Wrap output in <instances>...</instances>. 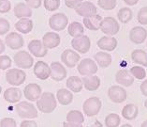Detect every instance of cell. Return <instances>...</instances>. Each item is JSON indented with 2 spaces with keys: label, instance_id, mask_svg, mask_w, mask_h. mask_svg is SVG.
I'll return each instance as SVG.
<instances>
[{
  "label": "cell",
  "instance_id": "obj_6",
  "mask_svg": "<svg viewBox=\"0 0 147 127\" xmlns=\"http://www.w3.org/2000/svg\"><path fill=\"white\" fill-rule=\"evenodd\" d=\"M78 72L81 75L89 76V75H95L98 70V64L95 62V60L91 59H84L79 62L77 66Z\"/></svg>",
  "mask_w": 147,
  "mask_h": 127
},
{
  "label": "cell",
  "instance_id": "obj_13",
  "mask_svg": "<svg viewBox=\"0 0 147 127\" xmlns=\"http://www.w3.org/2000/svg\"><path fill=\"white\" fill-rule=\"evenodd\" d=\"M42 89L40 86L37 83H30L27 84L24 89V95L28 101L35 102L38 101V98L41 96Z\"/></svg>",
  "mask_w": 147,
  "mask_h": 127
},
{
  "label": "cell",
  "instance_id": "obj_4",
  "mask_svg": "<svg viewBox=\"0 0 147 127\" xmlns=\"http://www.w3.org/2000/svg\"><path fill=\"white\" fill-rule=\"evenodd\" d=\"M26 74L23 70L18 68L9 69L6 72V80L11 86H21L26 82Z\"/></svg>",
  "mask_w": 147,
  "mask_h": 127
},
{
  "label": "cell",
  "instance_id": "obj_49",
  "mask_svg": "<svg viewBox=\"0 0 147 127\" xmlns=\"http://www.w3.org/2000/svg\"><path fill=\"white\" fill-rule=\"evenodd\" d=\"M124 2L128 6H135L139 2V0H124Z\"/></svg>",
  "mask_w": 147,
  "mask_h": 127
},
{
  "label": "cell",
  "instance_id": "obj_19",
  "mask_svg": "<svg viewBox=\"0 0 147 127\" xmlns=\"http://www.w3.org/2000/svg\"><path fill=\"white\" fill-rule=\"evenodd\" d=\"M98 47L102 51H107V52H112L114 51L117 47L118 42L114 37H110V36H104L100 38L98 42Z\"/></svg>",
  "mask_w": 147,
  "mask_h": 127
},
{
  "label": "cell",
  "instance_id": "obj_36",
  "mask_svg": "<svg viewBox=\"0 0 147 127\" xmlns=\"http://www.w3.org/2000/svg\"><path fill=\"white\" fill-rule=\"evenodd\" d=\"M130 74L135 78L139 79V80H142L146 77V71L143 67L141 66H133L130 69Z\"/></svg>",
  "mask_w": 147,
  "mask_h": 127
},
{
  "label": "cell",
  "instance_id": "obj_53",
  "mask_svg": "<svg viewBox=\"0 0 147 127\" xmlns=\"http://www.w3.org/2000/svg\"><path fill=\"white\" fill-rule=\"evenodd\" d=\"M144 107L146 108V109H147V99L144 101Z\"/></svg>",
  "mask_w": 147,
  "mask_h": 127
},
{
  "label": "cell",
  "instance_id": "obj_8",
  "mask_svg": "<svg viewBox=\"0 0 147 127\" xmlns=\"http://www.w3.org/2000/svg\"><path fill=\"white\" fill-rule=\"evenodd\" d=\"M67 25H69V18L62 12L53 14L49 19L50 27L57 32L64 30L67 27Z\"/></svg>",
  "mask_w": 147,
  "mask_h": 127
},
{
  "label": "cell",
  "instance_id": "obj_50",
  "mask_svg": "<svg viewBox=\"0 0 147 127\" xmlns=\"http://www.w3.org/2000/svg\"><path fill=\"white\" fill-rule=\"evenodd\" d=\"M5 49H6V47H5V42L2 41L1 39H0V55L3 53V52H5Z\"/></svg>",
  "mask_w": 147,
  "mask_h": 127
},
{
  "label": "cell",
  "instance_id": "obj_32",
  "mask_svg": "<svg viewBox=\"0 0 147 127\" xmlns=\"http://www.w3.org/2000/svg\"><path fill=\"white\" fill-rule=\"evenodd\" d=\"M67 32L73 38H77V37H80V36L84 35V25H82L80 22H72L71 24L69 25L67 27Z\"/></svg>",
  "mask_w": 147,
  "mask_h": 127
},
{
  "label": "cell",
  "instance_id": "obj_41",
  "mask_svg": "<svg viewBox=\"0 0 147 127\" xmlns=\"http://www.w3.org/2000/svg\"><path fill=\"white\" fill-rule=\"evenodd\" d=\"M9 22L5 18H0V36L7 34L9 31Z\"/></svg>",
  "mask_w": 147,
  "mask_h": 127
},
{
  "label": "cell",
  "instance_id": "obj_43",
  "mask_svg": "<svg viewBox=\"0 0 147 127\" xmlns=\"http://www.w3.org/2000/svg\"><path fill=\"white\" fill-rule=\"evenodd\" d=\"M11 10V3L9 0H0V13H8Z\"/></svg>",
  "mask_w": 147,
  "mask_h": 127
},
{
  "label": "cell",
  "instance_id": "obj_2",
  "mask_svg": "<svg viewBox=\"0 0 147 127\" xmlns=\"http://www.w3.org/2000/svg\"><path fill=\"white\" fill-rule=\"evenodd\" d=\"M15 110L21 119H32L38 117V110L36 107L32 103H28L26 101L18 103L15 106Z\"/></svg>",
  "mask_w": 147,
  "mask_h": 127
},
{
  "label": "cell",
  "instance_id": "obj_52",
  "mask_svg": "<svg viewBox=\"0 0 147 127\" xmlns=\"http://www.w3.org/2000/svg\"><path fill=\"white\" fill-rule=\"evenodd\" d=\"M120 127H132V125L129 124V123H125V124H123V125L120 126Z\"/></svg>",
  "mask_w": 147,
  "mask_h": 127
},
{
  "label": "cell",
  "instance_id": "obj_22",
  "mask_svg": "<svg viewBox=\"0 0 147 127\" xmlns=\"http://www.w3.org/2000/svg\"><path fill=\"white\" fill-rule=\"evenodd\" d=\"M102 17L98 15V14H95V15L89 16V17H84L82 22H84V27L89 30L96 31L100 29L102 24Z\"/></svg>",
  "mask_w": 147,
  "mask_h": 127
},
{
  "label": "cell",
  "instance_id": "obj_31",
  "mask_svg": "<svg viewBox=\"0 0 147 127\" xmlns=\"http://www.w3.org/2000/svg\"><path fill=\"white\" fill-rule=\"evenodd\" d=\"M131 59L134 63L141 65L142 67H147V53L144 50L135 49L131 53Z\"/></svg>",
  "mask_w": 147,
  "mask_h": 127
},
{
  "label": "cell",
  "instance_id": "obj_44",
  "mask_svg": "<svg viewBox=\"0 0 147 127\" xmlns=\"http://www.w3.org/2000/svg\"><path fill=\"white\" fill-rule=\"evenodd\" d=\"M82 2H84V0H65V5L67 8L75 10Z\"/></svg>",
  "mask_w": 147,
  "mask_h": 127
},
{
  "label": "cell",
  "instance_id": "obj_35",
  "mask_svg": "<svg viewBox=\"0 0 147 127\" xmlns=\"http://www.w3.org/2000/svg\"><path fill=\"white\" fill-rule=\"evenodd\" d=\"M121 123L120 116L116 113H110L105 118L106 127H118Z\"/></svg>",
  "mask_w": 147,
  "mask_h": 127
},
{
  "label": "cell",
  "instance_id": "obj_30",
  "mask_svg": "<svg viewBox=\"0 0 147 127\" xmlns=\"http://www.w3.org/2000/svg\"><path fill=\"white\" fill-rule=\"evenodd\" d=\"M96 63L100 68H107L112 64V56L107 52H98L94 56Z\"/></svg>",
  "mask_w": 147,
  "mask_h": 127
},
{
  "label": "cell",
  "instance_id": "obj_18",
  "mask_svg": "<svg viewBox=\"0 0 147 127\" xmlns=\"http://www.w3.org/2000/svg\"><path fill=\"white\" fill-rule=\"evenodd\" d=\"M75 12L82 17H89V16H92V15H95L96 14V7L93 4L92 2L90 1H85V2H82V4H80L76 9H75Z\"/></svg>",
  "mask_w": 147,
  "mask_h": 127
},
{
  "label": "cell",
  "instance_id": "obj_45",
  "mask_svg": "<svg viewBox=\"0 0 147 127\" xmlns=\"http://www.w3.org/2000/svg\"><path fill=\"white\" fill-rule=\"evenodd\" d=\"M26 4L30 9H38L42 4V0H26Z\"/></svg>",
  "mask_w": 147,
  "mask_h": 127
},
{
  "label": "cell",
  "instance_id": "obj_38",
  "mask_svg": "<svg viewBox=\"0 0 147 127\" xmlns=\"http://www.w3.org/2000/svg\"><path fill=\"white\" fill-rule=\"evenodd\" d=\"M60 0H43V6L48 12H55L60 7Z\"/></svg>",
  "mask_w": 147,
  "mask_h": 127
},
{
  "label": "cell",
  "instance_id": "obj_24",
  "mask_svg": "<svg viewBox=\"0 0 147 127\" xmlns=\"http://www.w3.org/2000/svg\"><path fill=\"white\" fill-rule=\"evenodd\" d=\"M82 80L84 87L88 91H95V90L98 89L100 87V79L96 75L84 76L82 78Z\"/></svg>",
  "mask_w": 147,
  "mask_h": 127
},
{
  "label": "cell",
  "instance_id": "obj_51",
  "mask_svg": "<svg viewBox=\"0 0 147 127\" xmlns=\"http://www.w3.org/2000/svg\"><path fill=\"white\" fill-rule=\"evenodd\" d=\"M141 127H147V119H146V121H144V122H143L142 123Z\"/></svg>",
  "mask_w": 147,
  "mask_h": 127
},
{
  "label": "cell",
  "instance_id": "obj_7",
  "mask_svg": "<svg viewBox=\"0 0 147 127\" xmlns=\"http://www.w3.org/2000/svg\"><path fill=\"white\" fill-rule=\"evenodd\" d=\"M119 29H120V25L118 24V22L115 18L111 17V16L103 18L100 30H101L104 34L112 37V36L116 35L118 32H119Z\"/></svg>",
  "mask_w": 147,
  "mask_h": 127
},
{
  "label": "cell",
  "instance_id": "obj_29",
  "mask_svg": "<svg viewBox=\"0 0 147 127\" xmlns=\"http://www.w3.org/2000/svg\"><path fill=\"white\" fill-rule=\"evenodd\" d=\"M67 88L70 90L71 92H75V93H79L82 91V88H84V84H82V80L79 77V76L73 75L70 76L67 79L66 82Z\"/></svg>",
  "mask_w": 147,
  "mask_h": 127
},
{
  "label": "cell",
  "instance_id": "obj_55",
  "mask_svg": "<svg viewBox=\"0 0 147 127\" xmlns=\"http://www.w3.org/2000/svg\"><path fill=\"white\" fill-rule=\"evenodd\" d=\"M146 46H147V43H146Z\"/></svg>",
  "mask_w": 147,
  "mask_h": 127
},
{
  "label": "cell",
  "instance_id": "obj_42",
  "mask_svg": "<svg viewBox=\"0 0 147 127\" xmlns=\"http://www.w3.org/2000/svg\"><path fill=\"white\" fill-rule=\"evenodd\" d=\"M0 127H17V123L12 118H3L0 121Z\"/></svg>",
  "mask_w": 147,
  "mask_h": 127
},
{
  "label": "cell",
  "instance_id": "obj_9",
  "mask_svg": "<svg viewBox=\"0 0 147 127\" xmlns=\"http://www.w3.org/2000/svg\"><path fill=\"white\" fill-rule=\"evenodd\" d=\"M108 97L114 104H122L127 100V90L123 87L116 85L112 86L108 89Z\"/></svg>",
  "mask_w": 147,
  "mask_h": 127
},
{
  "label": "cell",
  "instance_id": "obj_23",
  "mask_svg": "<svg viewBox=\"0 0 147 127\" xmlns=\"http://www.w3.org/2000/svg\"><path fill=\"white\" fill-rule=\"evenodd\" d=\"M23 93L21 91L20 89L18 88H9L5 90L4 94H3V97L6 102L10 104H16L19 103L20 100L22 99Z\"/></svg>",
  "mask_w": 147,
  "mask_h": 127
},
{
  "label": "cell",
  "instance_id": "obj_25",
  "mask_svg": "<svg viewBox=\"0 0 147 127\" xmlns=\"http://www.w3.org/2000/svg\"><path fill=\"white\" fill-rule=\"evenodd\" d=\"M33 21L29 18H22L15 23V28L18 32L23 34H28L33 30Z\"/></svg>",
  "mask_w": 147,
  "mask_h": 127
},
{
  "label": "cell",
  "instance_id": "obj_21",
  "mask_svg": "<svg viewBox=\"0 0 147 127\" xmlns=\"http://www.w3.org/2000/svg\"><path fill=\"white\" fill-rule=\"evenodd\" d=\"M115 80L119 85L124 87H130L134 83V77L132 76L129 71L122 69V70H119L116 72Z\"/></svg>",
  "mask_w": 147,
  "mask_h": 127
},
{
  "label": "cell",
  "instance_id": "obj_54",
  "mask_svg": "<svg viewBox=\"0 0 147 127\" xmlns=\"http://www.w3.org/2000/svg\"><path fill=\"white\" fill-rule=\"evenodd\" d=\"M1 92H2V88H1V86H0V94H1Z\"/></svg>",
  "mask_w": 147,
  "mask_h": 127
},
{
  "label": "cell",
  "instance_id": "obj_10",
  "mask_svg": "<svg viewBox=\"0 0 147 127\" xmlns=\"http://www.w3.org/2000/svg\"><path fill=\"white\" fill-rule=\"evenodd\" d=\"M72 48L80 54H86L91 47V41L86 35H82L80 37L74 38L71 41Z\"/></svg>",
  "mask_w": 147,
  "mask_h": 127
},
{
  "label": "cell",
  "instance_id": "obj_5",
  "mask_svg": "<svg viewBox=\"0 0 147 127\" xmlns=\"http://www.w3.org/2000/svg\"><path fill=\"white\" fill-rule=\"evenodd\" d=\"M13 61L21 69H30L34 65V59L27 51H19L13 57Z\"/></svg>",
  "mask_w": 147,
  "mask_h": 127
},
{
  "label": "cell",
  "instance_id": "obj_20",
  "mask_svg": "<svg viewBox=\"0 0 147 127\" xmlns=\"http://www.w3.org/2000/svg\"><path fill=\"white\" fill-rule=\"evenodd\" d=\"M61 42V38L56 32H47L42 37V43L47 49H53Z\"/></svg>",
  "mask_w": 147,
  "mask_h": 127
},
{
  "label": "cell",
  "instance_id": "obj_33",
  "mask_svg": "<svg viewBox=\"0 0 147 127\" xmlns=\"http://www.w3.org/2000/svg\"><path fill=\"white\" fill-rule=\"evenodd\" d=\"M66 119L67 122H72V123H78V124H82L84 122V114L79 110H70L67 112Z\"/></svg>",
  "mask_w": 147,
  "mask_h": 127
},
{
  "label": "cell",
  "instance_id": "obj_12",
  "mask_svg": "<svg viewBox=\"0 0 147 127\" xmlns=\"http://www.w3.org/2000/svg\"><path fill=\"white\" fill-rule=\"evenodd\" d=\"M5 44L11 50H18L24 44L23 36L18 32H10L5 38Z\"/></svg>",
  "mask_w": 147,
  "mask_h": 127
},
{
  "label": "cell",
  "instance_id": "obj_34",
  "mask_svg": "<svg viewBox=\"0 0 147 127\" xmlns=\"http://www.w3.org/2000/svg\"><path fill=\"white\" fill-rule=\"evenodd\" d=\"M117 18L121 23L123 24H127L132 20L133 18V12L132 10L129 8H122L119 10V12L117 13Z\"/></svg>",
  "mask_w": 147,
  "mask_h": 127
},
{
  "label": "cell",
  "instance_id": "obj_17",
  "mask_svg": "<svg viewBox=\"0 0 147 127\" xmlns=\"http://www.w3.org/2000/svg\"><path fill=\"white\" fill-rule=\"evenodd\" d=\"M147 39V30L142 27H135L129 31V40L134 44H142Z\"/></svg>",
  "mask_w": 147,
  "mask_h": 127
},
{
  "label": "cell",
  "instance_id": "obj_37",
  "mask_svg": "<svg viewBox=\"0 0 147 127\" xmlns=\"http://www.w3.org/2000/svg\"><path fill=\"white\" fill-rule=\"evenodd\" d=\"M98 5L104 10H112L115 9L117 0H98Z\"/></svg>",
  "mask_w": 147,
  "mask_h": 127
},
{
  "label": "cell",
  "instance_id": "obj_40",
  "mask_svg": "<svg viewBox=\"0 0 147 127\" xmlns=\"http://www.w3.org/2000/svg\"><path fill=\"white\" fill-rule=\"evenodd\" d=\"M137 20L141 25H147V7H142V8L139 10Z\"/></svg>",
  "mask_w": 147,
  "mask_h": 127
},
{
  "label": "cell",
  "instance_id": "obj_15",
  "mask_svg": "<svg viewBox=\"0 0 147 127\" xmlns=\"http://www.w3.org/2000/svg\"><path fill=\"white\" fill-rule=\"evenodd\" d=\"M50 67H51V78L53 80L60 82L67 77V72L62 63L58 61H53Z\"/></svg>",
  "mask_w": 147,
  "mask_h": 127
},
{
  "label": "cell",
  "instance_id": "obj_48",
  "mask_svg": "<svg viewBox=\"0 0 147 127\" xmlns=\"http://www.w3.org/2000/svg\"><path fill=\"white\" fill-rule=\"evenodd\" d=\"M63 127H84L82 124H78V123H72V122H64Z\"/></svg>",
  "mask_w": 147,
  "mask_h": 127
},
{
  "label": "cell",
  "instance_id": "obj_26",
  "mask_svg": "<svg viewBox=\"0 0 147 127\" xmlns=\"http://www.w3.org/2000/svg\"><path fill=\"white\" fill-rule=\"evenodd\" d=\"M13 12L14 15L19 19H22V18H29L32 16V10L28 7L26 3L20 2L17 3V4L14 6L13 9Z\"/></svg>",
  "mask_w": 147,
  "mask_h": 127
},
{
  "label": "cell",
  "instance_id": "obj_3",
  "mask_svg": "<svg viewBox=\"0 0 147 127\" xmlns=\"http://www.w3.org/2000/svg\"><path fill=\"white\" fill-rule=\"evenodd\" d=\"M102 107V102L98 97L93 96L89 97L82 104V111L87 117H94L99 113Z\"/></svg>",
  "mask_w": 147,
  "mask_h": 127
},
{
  "label": "cell",
  "instance_id": "obj_28",
  "mask_svg": "<svg viewBox=\"0 0 147 127\" xmlns=\"http://www.w3.org/2000/svg\"><path fill=\"white\" fill-rule=\"evenodd\" d=\"M139 115V107L135 104H127L122 109V117L127 121H133Z\"/></svg>",
  "mask_w": 147,
  "mask_h": 127
},
{
  "label": "cell",
  "instance_id": "obj_47",
  "mask_svg": "<svg viewBox=\"0 0 147 127\" xmlns=\"http://www.w3.org/2000/svg\"><path fill=\"white\" fill-rule=\"evenodd\" d=\"M140 89H141V92L142 95L147 97V79H145V80L141 84V86H140Z\"/></svg>",
  "mask_w": 147,
  "mask_h": 127
},
{
  "label": "cell",
  "instance_id": "obj_27",
  "mask_svg": "<svg viewBox=\"0 0 147 127\" xmlns=\"http://www.w3.org/2000/svg\"><path fill=\"white\" fill-rule=\"evenodd\" d=\"M56 100L62 106H69L73 101V94L69 89H59L56 92Z\"/></svg>",
  "mask_w": 147,
  "mask_h": 127
},
{
  "label": "cell",
  "instance_id": "obj_11",
  "mask_svg": "<svg viewBox=\"0 0 147 127\" xmlns=\"http://www.w3.org/2000/svg\"><path fill=\"white\" fill-rule=\"evenodd\" d=\"M81 57L76 51L72 49H66L61 55V60L67 68H74L80 62Z\"/></svg>",
  "mask_w": 147,
  "mask_h": 127
},
{
  "label": "cell",
  "instance_id": "obj_16",
  "mask_svg": "<svg viewBox=\"0 0 147 127\" xmlns=\"http://www.w3.org/2000/svg\"><path fill=\"white\" fill-rule=\"evenodd\" d=\"M34 74L40 80H47L51 76V67L44 61H37L34 66Z\"/></svg>",
  "mask_w": 147,
  "mask_h": 127
},
{
  "label": "cell",
  "instance_id": "obj_39",
  "mask_svg": "<svg viewBox=\"0 0 147 127\" xmlns=\"http://www.w3.org/2000/svg\"><path fill=\"white\" fill-rule=\"evenodd\" d=\"M11 64H12V60L9 56L6 55L0 56V70L2 71L9 70L11 67Z\"/></svg>",
  "mask_w": 147,
  "mask_h": 127
},
{
  "label": "cell",
  "instance_id": "obj_14",
  "mask_svg": "<svg viewBox=\"0 0 147 127\" xmlns=\"http://www.w3.org/2000/svg\"><path fill=\"white\" fill-rule=\"evenodd\" d=\"M28 50L35 57H44L48 54V49L44 46L40 40H32L28 43Z\"/></svg>",
  "mask_w": 147,
  "mask_h": 127
},
{
  "label": "cell",
  "instance_id": "obj_46",
  "mask_svg": "<svg viewBox=\"0 0 147 127\" xmlns=\"http://www.w3.org/2000/svg\"><path fill=\"white\" fill-rule=\"evenodd\" d=\"M20 127H38V124L33 119H24L21 122Z\"/></svg>",
  "mask_w": 147,
  "mask_h": 127
},
{
  "label": "cell",
  "instance_id": "obj_1",
  "mask_svg": "<svg viewBox=\"0 0 147 127\" xmlns=\"http://www.w3.org/2000/svg\"><path fill=\"white\" fill-rule=\"evenodd\" d=\"M57 107V100L52 92H43L37 101L38 109L42 113H52Z\"/></svg>",
  "mask_w": 147,
  "mask_h": 127
}]
</instances>
